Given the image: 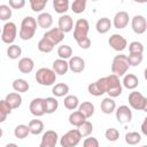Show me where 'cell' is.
<instances>
[{
	"mask_svg": "<svg viewBox=\"0 0 147 147\" xmlns=\"http://www.w3.org/2000/svg\"><path fill=\"white\" fill-rule=\"evenodd\" d=\"M37 20L32 16H26L22 20L21 29H20V38L22 40H30L34 37V33L37 31Z\"/></svg>",
	"mask_w": 147,
	"mask_h": 147,
	"instance_id": "cell-1",
	"label": "cell"
},
{
	"mask_svg": "<svg viewBox=\"0 0 147 147\" xmlns=\"http://www.w3.org/2000/svg\"><path fill=\"white\" fill-rule=\"evenodd\" d=\"M56 80V74L53 69L40 68L36 72V82L41 86H51Z\"/></svg>",
	"mask_w": 147,
	"mask_h": 147,
	"instance_id": "cell-2",
	"label": "cell"
},
{
	"mask_svg": "<svg viewBox=\"0 0 147 147\" xmlns=\"http://www.w3.org/2000/svg\"><path fill=\"white\" fill-rule=\"evenodd\" d=\"M130 68V64L127 62V57L124 54H118L113 59L111 62V72L117 75L118 77L124 76Z\"/></svg>",
	"mask_w": 147,
	"mask_h": 147,
	"instance_id": "cell-3",
	"label": "cell"
},
{
	"mask_svg": "<svg viewBox=\"0 0 147 147\" xmlns=\"http://www.w3.org/2000/svg\"><path fill=\"white\" fill-rule=\"evenodd\" d=\"M107 79V91L108 95L110 98H117L122 94L123 87H122V82L119 80V77L115 74H111L106 77Z\"/></svg>",
	"mask_w": 147,
	"mask_h": 147,
	"instance_id": "cell-4",
	"label": "cell"
},
{
	"mask_svg": "<svg viewBox=\"0 0 147 147\" xmlns=\"http://www.w3.org/2000/svg\"><path fill=\"white\" fill-rule=\"evenodd\" d=\"M82 134L78 129H72L68 132H65L61 139H60V145L62 147H75L80 142Z\"/></svg>",
	"mask_w": 147,
	"mask_h": 147,
	"instance_id": "cell-5",
	"label": "cell"
},
{
	"mask_svg": "<svg viewBox=\"0 0 147 147\" xmlns=\"http://www.w3.org/2000/svg\"><path fill=\"white\" fill-rule=\"evenodd\" d=\"M17 36V26L14 22H7L2 26V32H1V40L5 44H13L16 39Z\"/></svg>",
	"mask_w": 147,
	"mask_h": 147,
	"instance_id": "cell-6",
	"label": "cell"
},
{
	"mask_svg": "<svg viewBox=\"0 0 147 147\" xmlns=\"http://www.w3.org/2000/svg\"><path fill=\"white\" fill-rule=\"evenodd\" d=\"M129 105L131 108L136 110H142L145 111L147 109V98L142 95L140 92H131L129 94Z\"/></svg>",
	"mask_w": 147,
	"mask_h": 147,
	"instance_id": "cell-7",
	"label": "cell"
},
{
	"mask_svg": "<svg viewBox=\"0 0 147 147\" xmlns=\"http://www.w3.org/2000/svg\"><path fill=\"white\" fill-rule=\"evenodd\" d=\"M88 31H90V24H88L87 20H85V18L77 20L75 28H74V39L76 41H78L80 39L86 38L88 34Z\"/></svg>",
	"mask_w": 147,
	"mask_h": 147,
	"instance_id": "cell-8",
	"label": "cell"
},
{
	"mask_svg": "<svg viewBox=\"0 0 147 147\" xmlns=\"http://www.w3.org/2000/svg\"><path fill=\"white\" fill-rule=\"evenodd\" d=\"M87 91L93 96H101V95H103L106 93V91H107V79H106V77H101L96 82L91 83L87 86Z\"/></svg>",
	"mask_w": 147,
	"mask_h": 147,
	"instance_id": "cell-9",
	"label": "cell"
},
{
	"mask_svg": "<svg viewBox=\"0 0 147 147\" xmlns=\"http://www.w3.org/2000/svg\"><path fill=\"white\" fill-rule=\"evenodd\" d=\"M108 44L116 52H123L126 48V46H127L126 39L122 34H118V33L111 34L109 37V39H108Z\"/></svg>",
	"mask_w": 147,
	"mask_h": 147,
	"instance_id": "cell-10",
	"label": "cell"
},
{
	"mask_svg": "<svg viewBox=\"0 0 147 147\" xmlns=\"http://www.w3.org/2000/svg\"><path fill=\"white\" fill-rule=\"evenodd\" d=\"M116 110V119L118 123L121 124H126V123H130L131 119H132V111L130 109L129 106H119Z\"/></svg>",
	"mask_w": 147,
	"mask_h": 147,
	"instance_id": "cell-11",
	"label": "cell"
},
{
	"mask_svg": "<svg viewBox=\"0 0 147 147\" xmlns=\"http://www.w3.org/2000/svg\"><path fill=\"white\" fill-rule=\"evenodd\" d=\"M131 26H132V30L134 33H137V34L145 33L146 29H147V22H146L145 16H142V15L133 16L132 21H131Z\"/></svg>",
	"mask_w": 147,
	"mask_h": 147,
	"instance_id": "cell-12",
	"label": "cell"
},
{
	"mask_svg": "<svg viewBox=\"0 0 147 147\" xmlns=\"http://www.w3.org/2000/svg\"><path fill=\"white\" fill-rule=\"evenodd\" d=\"M57 140H59L57 133L53 130H48L41 137L40 147H54L57 144Z\"/></svg>",
	"mask_w": 147,
	"mask_h": 147,
	"instance_id": "cell-13",
	"label": "cell"
},
{
	"mask_svg": "<svg viewBox=\"0 0 147 147\" xmlns=\"http://www.w3.org/2000/svg\"><path fill=\"white\" fill-rule=\"evenodd\" d=\"M30 113L36 116V117H40L42 115H45V105H44V99L41 98H36L30 102L29 106Z\"/></svg>",
	"mask_w": 147,
	"mask_h": 147,
	"instance_id": "cell-14",
	"label": "cell"
},
{
	"mask_svg": "<svg viewBox=\"0 0 147 147\" xmlns=\"http://www.w3.org/2000/svg\"><path fill=\"white\" fill-rule=\"evenodd\" d=\"M44 37H46L48 40H51L54 45L60 44L64 39V32L60 28H53L45 32Z\"/></svg>",
	"mask_w": 147,
	"mask_h": 147,
	"instance_id": "cell-15",
	"label": "cell"
},
{
	"mask_svg": "<svg viewBox=\"0 0 147 147\" xmlns=\"http://www.w3.org/2000/svg\"><path fill=\"white\" fill-rule=\"evenodd\" d=\"M129 20H130L129 14L126 11H124V10H121V11H118V13L115 14L114 21H113L111 24H114V26L116 29H119L121 30V29L126 28V25L129 24Z\"/></svg>",
	"mask_w": 147,
	"mask_h": 147,
	"instance_id": "cell-16",
	"label": "cell"
},
{
	"mask_svg": "<svg viewBox=\"0 0 147 147\" xmlns=\"http://www.w3.org/2000/svg\"><path fill=\"white\" fill-rule=\"evenodd\" d=\"M68 65H69V69L72 72L79 74V72L84 71V69H85V61L80 56H71L69 59Z\"/></svg>",
	"mask_w": 147,
	"mask_h": 147,
	"instance_id": "cell-17",
	"label": "cell"
},
{
	"mask_svg": "<svg viewBox=\"0 0 147 147\" xmlns=\"http://www.w3.org/2000/svg\"><path fill=\"white\" fill-rule=\"evenodd\" d=\"M64 33L67 32H70L72 29H74V21L71 18L70 15H67V14H62L59 18V26Z\"/></svg>",
	"mask_w": 147,
	"mask_h": 147,
	"instance_id": "cell-18",
	"label": "cell"
},
{
	"mask_svg": "<svg viewBox=\"0 0 147 147\" xmlns=\"http://www.w3.org/2000/svg\"><path fill=\"white\" fill-rule=\"evenodd\" d=\"M100 108H101V111L106 115H110L115 111L116 109V102L114 101V98H105L102 101H101V105H100Z\"/></svg>",
	"mask_w": 147,
	"mask_h": 147,
	"instance_id": "cell-19",
	"label": "cell"
},
{
	"mask_svg": "<svg viewBox=\"0 0 147 147\" xmlns=\"http://www.w3.org/2000/svg\"><path fill=\"white\" fill-rule=\"evenodd\" d=\"M37 24L41 29H48L53 24V16L49 13H40L37 17Z\"/></svg>",
	"mask_w": 147,
	"mask_h": 147,
	"instance_id": "cell-20",
	"label": "cell"
},
{
	"mask_svg": "<svg viewBox=\"0 0 147 147\" xmlns=\"http://www.w3.org/2000/svg\"><path fill=\"white\" fill-rule=\"evenodd\" d=\"M34 68V61L31 57H22L18 61V70L22 74H30Z\"/></svg>",
	"mask_w": 147,
	"mask_h": 147,
	"instance_id": "cell-21",
	"label": "cell"
},
{
	"mask_svg": "<svg viewBox=\"0 0 147 147\" xmlns=\"http://www.w3.org/2000/svg\"><path fill=\"white\" fill-rule=\"evenodd\" d=\"M53 70L56 75H60V76H63L68 72L69 70V65H68V62L64 60V59H57L53 62Z\"/></svg>",
	"mask_w": 147,
	"mask_h": 147,
	"instance_id": "cell-22",
	"label": "cell"
},
{
	"mask_svg": "<svg viewBox=\"0 0 147 147\" xmlns=\"http://www.w3.org/2000/svg\"><path fill=\"white\" fill-rule=\"evenodd\" d=\"M123 86L127 90H134L138 87L139 85V79L136 75L133 74H125L124 75V78H123V82H122Z\"/></svg>",
	"mask_w": 147,
	"mask_h": 147,
	"instance_id": "cell-23",
	"label": "cell"
},
{
	"mask_svg": "<svg viewBox=\"0 0 147 147\" xmlns=\"http://www.w3.org/2000/svg\"><path fill=\"white\" fill-rule=\"evenodd\" d=\"M111 28V21L108 18V17H101L98 20L96 24H95V29L99 33L101 34H105L107 33Z\"/></svg>",
	"mask_w": 147,
	"mask_h": 147,
	"instance_id": "cell-24",
	"label": "cell"
},
{
	"mask_svg": "<svg viewBox=\"0 0 147 147\" xmlns=\"http://www.w3.org/2000/svg\"><path fill=\"white\" fill-rule=\"evenodd\" d=\"M44 105H45V114H53L59 108V101L56 100L55 96H48L44 99Z\"/></svg>",
	"mask_w": 147,
	"mask_h": 147,
	"instance_id": "cell-25",
	"label": "cell"
},
{
	"mask_svg": "<svg viewBox=\"0 0 147 147\" xmlns=\"http://www.w3.org/2000/svg\"><path fill=\"white\" fill-rule=\"evenodd\" d=\"M6 101L10 105L13 109H17L22 105V96L18 92H13L6 95Z\"/></svg>",
	"mask_w": 147,
	"mask_h": 147,
	"instance_id": "cell-26",
	"label": "cell"
},
{
	"mask_svg": "<svg viewBox=\"0 0 147 147\" xmlns=\"http://www.w3.org/2000/svg\"><path fill=\"white\" fill-rule=\"evenodd\" d=\"M87 118L79 111V110H76V111H72L70 115H69V123L76 127L80 126Z\"/></svg>",
	"mask_w": 147,
	"mask_h": 147,
	"instance_id": "cell-27",
	"label": "cell"
},
{
	"mask_svg": "<svg viewBox=\"0 0 147 147\" xmlns=\"http://www.w3.org/2000/svg\"><path fill=\"white\" fill-rule=\"evenodd\" d=\"M29 131L33 136H38L44 131V123L40 119H31L28 124Z\"/></svg>",
	"mask_w": 147,
	"mask_h": 147,
	"instance_id": "cell-28",
	"label": "cell"
},
{
	"mask_svg": "<svg viewBox=\"0 0 147 147\" xmlns=\"http://www.w3.org/2000/svg\"><path fill=\"white\" fill-rule=\"evenodd\" d=\"M54 46H55V45H54L51 40H48L46 37H44V36H42V38L39 40V42H38V45H37L39 52H41V53H51V52L54 49Z\"/></svg>",
	"mask_w": 147,
	"mask_h": 147,
	"instance_id": "cell-29",
	"label": "cell"
},
{
	"mask_svg": "<svg viewBox=\"0 0 147 147\" xmlns=\"http://www.w3.org/2000/svg\"><path fill=\"white\" fill-rule=\"evenodd\" d=\"M13 88L15 92H18V93H25L29 91L30 88V85L29 83L23 79V78H17L13 82Z\"/></svg>",
	"mask_w": 147,
	"mask_h": 147,
	"instance_id": "cell-30",
	"label": "cell"
},
{
	"mask_svg": "<svg viewBox=\"0 0 147 147\" xmlns=\"http://www.w3.org/2000/svg\"><path fill=\"white\" fill-rule=\"evenodd\" d=\"M69 92V86L65 84V83H59V84H55L52 88V93L54 94V96L56 98H62V96H65Z\"/></svg>",
	"mask_w": 147,
	"mask_h": 147,
	"instance_id": "cell-31",
	"label": "cell"
},
{
	"mask_svg": "<svg viewBox=\"0 0 147 147\" xmlns=\"http://www.w3.org/2000/svg\"><path fill=\"white\" fill-rule=\"evenodd\" d=\"M78 110L86 117V118H90L93 116L94 114V105L90 101H85L83 103H80L78 106Z\"/></svg>",
	"mask_w": 147,
	"mask_h": 147,
	"instance_id": "cell-32",
	"label": "cell"
},
{
	"mask_svg": "<svg viewBox=\"0 0 147 147\" xmlns=\"http://www.w3.org/2000/svg\"><path fill=\"white\" fill-rule=\"evenodd\" d=\"M63 105H64V107H65L67 109H69V110H75V109L79 106V99H78V96L72 95V94L65 95V96H64V100H63Z\"/></svg>",
	"mask_w": 147,
	"mask_h": 147,
	"instance_id": "cell-33",
	"label": "cell"
},
{
	"mask_svg": "<svg viewBox=\"0 0 147 147\" xmlns=\"http://www.w3.org/2000/svg\"><path fill=\"white\" fill-rule=\"evenodd\" d=\"M53 8L57 14H65L69 10V0H53Z\"/></svg>",
	"mask_w": 147,
	"mask_h": 147,
	"instance_id": "cell-34",
	"label": "cell"
},
{
	"mask_svg": "<svg viewBox=\"0 0 147 147\" xmlns=\"http://www.w3.org/2000/svg\"><path fill=\"white\" fill-rule=\"evenodd\" d=\"M22 55V48L18 45L10 44L7 48V56L11 60H16Z\"/></svg>",
	"mask_w": 147,
	"mask_h": 147,
	"instance_id": "cell-35",
	"label": "cell"
},
{
	"mask_svg": "<svg viewBox=\"0 0 147 147\" xmlns=\"http://www.w3.org/2000/svg\"><path fill=\"white\" fill-rule=\"evenodd\" d=\"M30 134L29 131V126L25 124H18L15 129H14V136L17 139H24Z\"/></svg>",
	"mask_w": 147,
	"mask_h": 147,
	"instance_id": "cell-36",
	"label": "cell"
},
{
	"mask_svg": "<svg viewBox=\"0 0 147 147\" xmlns=\"http://www.w3.org/2000/svg\"><path fill=\"white\" fill-rule=\"evenodd\" d=\"M47 2H48V0H29L30 7H31L32 11H34V13H41L45 9Z\"/></svg>",
	"mask_w": 147,
	"mask_h": 147,
	"instance_id": "cell-37",
	"label": "cell"
},
{
	"mask_svg": "<svg viewBox=\"0 0 147 147\" xmlns=\"http://www.w3.org/2000/svg\"><path fill=\"white\" fill-rule=\"evenodd\" d=\"M57 55L60 59H70L72 56V48L69 45H61L57 48Z\"/></svg>",
	"mask_w": 147,
	"mask_h": 147,
	"instance_id": "cell-38",
	"label": "cell"
},
{
	"mask_svg": "<svg viewBox=\"0 0 147 147\" xmlns=\"http://www.w3.org/2000/svg\"><path fill=\"white\" fill-rule=\"evenodd\" d=\"M86 3H87V0H74L71 5V10L75 14H82L85 11Z\"/></svg>",
	"mask_w": 147,
	"mask_h": 147,
	"instance_id": "cell-39",
	"label": "cell"
},
{
	"mask_svg": "<svg viewBox=\"0 0 147 147\" xmlns=\"http://www.w3.org/2000/svg\"><path fill=\"white\" fill-rule=\"evenodd\" d=\"M126 57H127L129 64L132 65V67L139 65L142 62V59H144L142 54H140V53H130L129 55H126Z\"/></svg>",
	"mask_w": 147,
	"mask_h": 147,
	"instance_id": "cell-40",
	"label": "cell"
},
{
	"mask_svg": "<svg viewBox=\"0 0 147 147\" xmlns=\"http://www.w3.org/2000/svg\"><path fill=\"white\" fill-rule=\"evenodd\" d=\"M141 140V136L138 132H127L125 134V142L129 145H137Z\"/></svg>",
	"mask_w": 147,
	"mask_h": 147,
	"instance_id": "cell-41",
	"label": "cell"
},
{
	"mask_svg": "<svg viewBox=\"0 0 147 147\" xmlns=\"http://www.w3.org/2000/svg\"><path fill=\"white\" fill-rule=\"evenodd\" d=\"M78 130H79L82 137H88L93 131V124L86 119L80 126H78Z\"/></svg>",
	"mask_w": 147,
	"mask_h": 147,
	"instance_id": "cell-42",
	"label": "cell"
},
{
	"mask_svg": "<svg viewBox=\"0 0 147 147\" xmlns=\"http://www.w3.org/2000/svg\"><path fill=\"white\" fill-rule=\"evenodd\" d=\"M11 8L8 5H0V20L8 21L11 17Z\"/></svg>",
	"mask_w": 147,
	"mask_h": 147,
	"instance_id": "cell-43",
	"label": "cell"
},
{
	"mask_svg": "<svg viewBox=\"0 0 147 147\" xmlns=\"http://www.w3.org/2000/svg\"><path fill=\"white\" fill-rule=\"evenodd\" d=\"M105 137H106V139L108 140V141H116L118 138H119V132H118V130L117 129H115V127H109V129H107V131L105 132Z\"/></svg>",
	"mask_w": 147,
	"mask_h": 147,
	"instance_id": "cell-44",
	"label": "cell"
},
{
	"mask_svg": "<svg viewBox=\"0 0 147 147\" xmlns=\"http://www.w3.org/2000/svg\"><path fill=\"white\" fill-rule=\"evenodd\" d=\"M129 52L130 53H144V45L140 41H132L129 45Z\"/></svg>",
	"mask_w": 147,
	"mask_h": 147,
	"instance_id": "cell-45",
	"label": "cell"
},
{
	"mask_svg": "<svg viewBox=\"0 0 147 147\" xmlns=\"http://www.w3.org/2000/svg\"><path fill=\"white\" fill-rule=\"evenodd\" d=\"M9 7L13 9H22L25 6V0H8Z\"/></svg>",
	"mask_w": 147,
	"mask_h": 147,
	"instance_id": "cell-46",
	"label": "cell"
},
{
	"mask_svg": "<svg viewBox=\"0 0 147 147\" xmlns=\"http://www.w3.org/2000/svg\"><path fill=\"white\" fill-rule=\"evenodd\" d=\"M84 147H99V141L96 138H93V137H90V138H86L83 142Z\"/></svg>",
	"mask_w": 147,
	"mask_h": 147,
	"instance_id": "cell-47",
	"label": "cell"
},
{
	"mask_svg": "<svg viewBox=\"0 0 147 147\" xmlns=\"http://www.w3.org/2000/svg\"><path fill=\"white\" fill-rule=\"evenodd\" d=\"M0 110H1V111H3L5 114L9 115V114L11 113L13 108H11V107H10V105L6 101V99H3V100H0Z\"/></svg>",
	"mask_w": 147,
	"mask_h": 147,
	"instance_id": "cell-48",
	"label": "cell"
},
{
	"mask_svg": "<svg viewBox=\"0 0 147 147\" xmlns=\"http://www.w3.org/2000/svg\"><path fill=\"white\" fill-rule=\"evenodd\" d=\"M77 44H78V46H79L80 48H83V49H88V48L91 47V39H90L88 37H86V38H84V39L78 40Z\"/></svg>",
	"mask_w": 147,
	"mask_h": 147,
	"instance_id": "cell-49",
	"label": "cell"
},
{
	"mask_svg": "<svg viewBox=\"0 0 147 147\" xmlns=\"http://www.w3.org/2000/svg\"><path fill=\"white\" fill-rule=\"evenodd\" d=\"M146 123H147V118H145V119H144V122H142V124H141V132H142V134H145V136H147Z\"/></svg>",
	"mask_w": 147,
	"mask_h": 147,
	"instance_id": "cell-50",
	"label": "cell"
},
{
	"mask_svg": "<svg viewBox=\"0 0 147 147\" xmlns=\"http://www.w3.org/2000/svg\"><path fill=\"white\" fill-rule=\"evenodd\" d=\"M7 116H8L7 114H5L3 111L0 110V123H3L6 121V118H7Z\"/></svg>",
	"mask_w": 147,
	"mask_h": 147,
	"instance_id": "cell-51",
	"label": "cell"
},
{
	"mask_svg": "<svg viewBox=\"0 0 147 147\" xmlns=\"http://www.w3.org/2000/svg\"><path fill=\"white\" fill-rule=\"evenodd\" d=\"M134 2H138V3H146L147 0H133Z\"/></svg>",
	"mask_w": 147,
	"mask_h": 147,
	"instance_id": "cell-52",
	"label": "cell"
},
{
	"mask_svg": "<svg viewBox=\"0 0 147 147\" xmlns=\"http://www.w3.org/2000/svg\"><path fill=\"white\" fill-rule=\"evenodd\" d=\"M6 146H7V147H10V146H14V147H16L17 145H16V144H7Z\"/></svg>",
	"mask_w": 147,
	"mask_h": 147,
	"instance_id": "cell-53",
	"label": "cell"
},
{
	"mask_svg": "<svg viewBox=\"0 0 147 147\" xmlns=\"http://www.w3.org/2000/svg\"><path fill=\"white\" fill-rule=\"evenodd\" d=\"M2 134H3V131H2V129H0V138L2 137Z\"/></svg>",
	"mask_w": 147,
	"mask_h": 147,
	"instance_id": "cell-54",
	"label": "cell"
},
{
	"mask_svg": "<svg viewBox=\"0 0 147 147\" xmlns=\"http://www.w3.org/2000/svg\"><path fill=\"white\" fill-rule=\"evenodd\" d=\"M91 1H98V0H91Z\"/></svg>",
	"mask_w": 147,
	"mask_h": 147,
	"instance_id": "cell-55",
	"label": "cell"
}]
</instances>
